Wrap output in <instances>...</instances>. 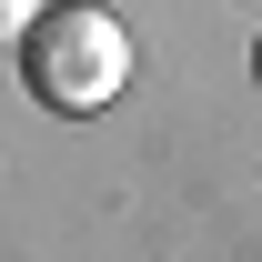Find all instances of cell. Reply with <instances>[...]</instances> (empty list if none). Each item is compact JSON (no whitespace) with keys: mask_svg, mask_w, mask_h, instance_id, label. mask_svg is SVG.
<instances>
[{"mask_svg":"<svg viewBox=\"0 0 262 262\" xmlns=\"http://www.w3.org/2000/svg\"><path fill=\"white\" fill-rule=\"evenodd\" d=\"M40 20V0H0V40H10V51H20V31H31Z\"/></svg>","mask_w":262,"mask_h":262,"instance_id":"2","label":"cell"},{"mask_svg":"<svg viewBox=\"0 0 262 262\" xmlns=\"http://www.w3.org/2000/svg\"><path fill=\"white\" fill-rule=\"evenodd\" d=\"M252 81H262V40H252Z\"/></svg>","mask_w":262,"mask_h":262,"instance_id":"3","label":"cell"},{"mask_svg":"<svg viewBox=\"0 0 262 262\" xmlns=\"http://www.w3.org/2000/svg\"><path fill=\"white\" fill-rule=\"evenodd\" d=\"M20 81H31L40 111H71V121H91L111 111L131 81V31L91 0H61V10H40L31 31H20Z\"/></svg>","mask_w":262,"mask_h":262,"instance_id":"1","label":"cell"}]
</instances>
